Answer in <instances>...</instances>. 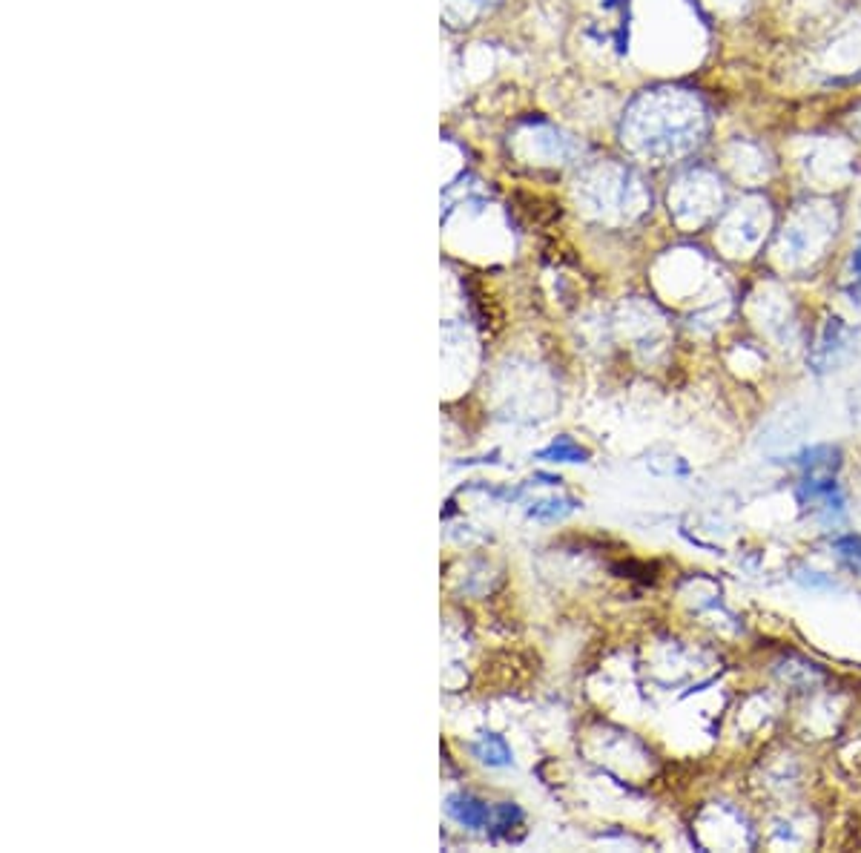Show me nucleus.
I'll return each instance as SVG.
<instances>
[{"label": "nucleus", "mask_w": 861, "mask_h": 853, "mask_svg": "<svg viewBox=\"0 0 861 853\" xmlns=\"http://www.w3.org/2000/svg\"><path fill=\"white\" fill-rule=\"evenodd\" d=\"M448 813H451V816H454L459 824L474 827V831H477V827H485V824H488V816H491V813H488V808L483 805L480 799H474V796H462V793L448 799Z\"/></svg>", "instance_id": "nucleus-5"}, {"label": "nucleus", "mask_w": 861, "mask_h": 853, "mask_svg": "<svg viewBox=\"0 0 861 853\" xmlns=\"http://www.w3.org/2000/svg\"><path fill=\"white\" fill-rule=\"evenodd\" d=\"M577 193L581 199L597 213H632L640 210L646 201V187L632 167L618 161H597L589 164L577 178Z\"/></svg>", "instance_id": "nucleus-2"}, {"label": "nucleus", "mask_w": 861, "mask_h": 853, "mask_svg": "<svg viewBox=\"0 0 861 853\" xmlns=\"http://www.w3.org/2000/svg\"><path fill=\"white\" fill-rule=\"evenodd\" d=\"M471 753L477 756L483 765H488V767H506V765H511V750H508L503 735H497V733H485L480 742H474L471 744Z\"/></svg>", "instance_id": "nucleus-6"}, {"label": "nucleus", "mask_w": 861, "mask_h": 853, "mask_svg": "<svg viewBox=\"0 0 861 853\" xmlns=\"http://www.w3.org/2000/svg\"><path fill=\"white\" fill-rule=\"evenodd\" d=\"M710 4H715V6H743V0H710Z\"/></svg>", "instance_id": "nucleus-14"}, {"label": "nucleus", "mask_w": 861, "mask_h": 853, "mask_svg": "<svg viewBox=\"0 0 861 853\" xmlns=\"http://www.w3.org/2000/svg\"><path fill=\"white\" fill-rule=\"evenodd\" d=\"M574 509H577V500L572 497H548V500H537L529 509V514L537 517V521H555V517H563Z\"/></svg>", "instance_id": "nucleus-10"}, {"label": "nucleus", "mask_w": 861, "mask_h": 853, "mask_svg": "<svg viewBox=\"0 0 861 853\" xmlns=\"http://www.w3.org/2000/svg\"><path fill=\"white\" fill-rule=\"evenodd\" d=\"M537 457L540 460H551V463H586L589 451L583 446H577L572 437H557L555 443L546 446Z\"/></svg>", "instance_id": "nucleus-9"}, {"label": "nucleus", "mask_w": 861, "mask_h": 853, "mask_svg": "<svg viewBox=\"0 0 861 853\" xmlns=\"http://www.w3.org/2000/svg\"><path fill=\"white\" fill-rule=\"evenodd\" d=\"M847 336H850V331H847V325L841 319H827V325L824 331H821V340H818V348L813 351V365L816 371H827L835 359H839V354L847 348Z\"/></svg>", "instance_id": "nucleus-4"}, {"label": "nucleus", "mask_w": 861, "mask_h": 853, "mask_svg": "<svg viewBox=\"0 0 861 853\" xmlns=\"http://www.w3.org/2000/svg\"><path fill=\"white\" fill-rule=\"evenodd\" d=\"M706 135V110L686 89L661 86L638 95L623 115V147L644 161H678L689 155Z\"/></svg>", "instance_id": "nucleus-1"}, {"label": "nucleus", "mask_w": 861, "mask_h": 853, "mask_svg": "<svg viewBox=\"0 0 861 853\" xmlns=\"http://www.w3.org/2000/svg\"><path fill=\"white\" fill-rule=\"evenodd\" d=\"M795 465H801L804 472L809 474H818V472H833L835 465H839V448L833 446H813L801 451L799 457H795Z\"/></svg>", "instance_id": "nucleus-8"}, {"label": "nucleus", "mask_w": 861, "mask_h": 853, "mask_svg": "<svg viewBox=\"0 0 861 853\" xmlns=\"http://www.w3.org/2000/svg\"><path fill=\"white\" fill-rule=\"evenodd\" d=\"M850 274H853V288H850V293H853L856 302H861V242H858V248L850 256Z\"/></svg>", "instance_id": "nucleus-12"}, {"label": "nucleus", "mask_w": 861, "mask_h": 853, "mask_svg": "<svg viewBox=\"0 0 861 853\" xmlns=\"http://www.w3.org/2000/svg\"><path fill=\"white\" fill-rule=\"evenodd\" d=\"M497 0H443V18L451 26H471Z\"/></svg>", "instance_id": "nucleus-7"}, {"label": "nucleus", "mask_w": 861, "mask_h": 853, "mask_svg": "<svg viewBox=\"0 0 861 853\" xmlns=\"http://www.w3.org/2000/svg\"><path fill=\"white\" fill-rule=\"evenodd\" d=\"M833 549L839 552V558L853 566L856 572H861V537L858 535H841L833 540Z\"/></svg>", "instance_id": "nucleus-11"}, {"label": "nucleus", "mask_w": 861, "mask_h": 853, "mask_svg": "<svg viewBox=\"0 0 861 853\" xmlns=\"http://www.w3.org/2000/svg\"><path fill=\"white\" fill-rule=\"evenodd\" d=\"M514 147H517V152L525 161H537V164H565L581 152L572 135H565L563 129L548 124L523 127L517 138H514Z\"/></svg>", "instance_id": "nucleus-3"}, {"label": "nucleus", "mask_w": 861, "mask_h": 853, "mask_svg": "<svg viewBox=\"0 0 861 853\" xmlns=\"http://www.w3.org/2000/svg\"><path fill=\"white\" fill-rule=\"evenodd\" d=\"M497 816H500V822H497L500 831H508V827H511L514 822H520V819H523V813H520V808H517V805H500Z\"/></svg>", "instance_id": "nucleus-13"}]
</instances>
